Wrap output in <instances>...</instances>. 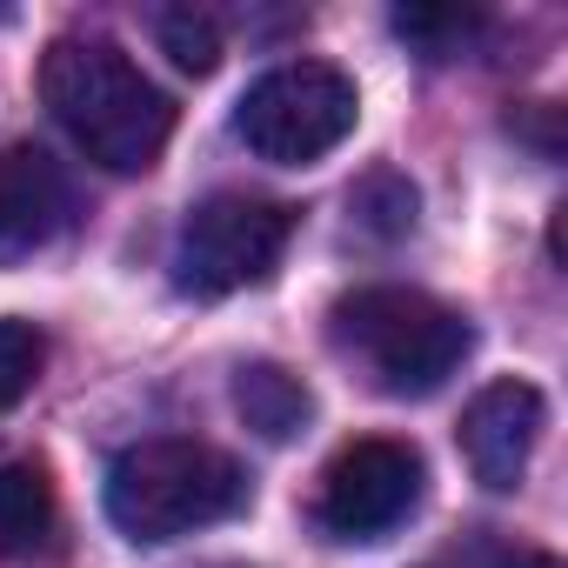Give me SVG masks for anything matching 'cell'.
<instances>
[{"mask_svg": "<svg viewBox=\"0 0 568 568\" xmlns=\"http://www.w3.org/2000/svg\"><path fill=\"white\" fill-rule=\"evenodd\" d=\"M41 101L61 134L108 174H148L174 134V101L108 34H61L41 54Z\"/></svg>", "mask_w": 568, "mask_h": 568, "instance_id": "1", "label": "cell"}, {"mask_svg": "<svg viewBox=\"0 0 568 568\" xmlns=\"http://www.w3.org/2000/svg\"><path fill=\"white\" fill-rule=\"evenodd\" d=\"M247 495H254L247 468L234 455H221L214 442H187V435L134 442L108 468V521L148 548L241 515Z\"/></svg>", "mask_w": 568, "mask_h": 568, "instance_id": "2", "label": "cell"}, {"mask_svg": "<svg viewBox=\"0 0 568 568\" xmlns=\"http://www.w3.org/2000/svg\"><path fill=\"white\" fill-rule=\"evenodd\" d=\"M335 342L388 395H435L462 368L475 328L422 288H362L335 308Z\"/></svg>", "mask_w": 568, "mask_h": 568, "instance_id": "3", "label": "cell"}, {"mask_svg": "<svg viewBox=\"0 0 568 568\" xmlns=\"http://www.w3.org/2000/svg\"><path fill=\"white\" fill-rule=\"evenodd\" d=\"M355 114H362V94L342 68L328 61H288V68H267L241 108H234V134L274 161V168H308L322 154H335L348 134H355Z\"/></svg>", "mask_w": 568, "mask_h": 568, "instance_id": "4", "label": "cell"}, {"mask_svg": "<svg viewBox=\"0 0 568 568\" xmlns=\"http://www.w3.org/2000/svg\"><path fill=\"white\" fill-rule=\"evenodd\" d=\"M288 234H295V214L281 207V201H261V194H214V201H201V207L181 221V241H174V288L194 295V302L241 295V288H254V281L274 274Z\"/></svg>", "mask_w": 568, "mask_h": 568, "instance_id": "5", "label": "cell"}, {"mask_svg": "<svg viewBox=\"0 0 568 568\" xmlns=\"http://www.w3.org/2000/svg\"><path fill=\"white\" fill-rule=\"evenodd\" d=\"M422 481H428V468H422V455H415L408 442H395V435H362V442H348V448L328 462L315 515H322V528H328L335 541H382L388 528H402V521L415 515Z\"/></svg>", "mask_w": 568, "mask_h": 568, "instance_id": "6", "label": "cell"}, {"mask_svg": "<svg viewBox=\"0 0 568 568\" xmlns=\"http://www.w3.org/2000/svg\"><path fill=\"white\" fill-rule=\"evenodd\" d=\"M535 435H541V388H528V382H488L462 408V455H468L475 481L495 495H508L521 481Z\"/></svg>", "mask_w": 568, "mask_h": 568, "instance_id": "7", "label": "cell"}, {"mask_svg": "<svg viewBox=\"0 0 568 568\" xmlns=\"http://www.w3.org/2000/svg\"><path fill=\"white\" fill-rule=\"evenodd\" d=\"M68 227V174L48 148H0V261H21Z\"/></svg>", "mask_w": 568, "mask_h": 568, "instance_id": "8", "label": "cell"}, {"mask_svg": "<svg viewBox=\"0 0 568 568\" xmlns=\"http://www.w3.org/2000/svg\"><path fill=\"white\" fill-rule=\"evenodd\" d=\"M234 408H241V422H247L254 435H267V442L302 435V422L315 415L308 388L281 368V362H247V368L234 375Z\"/></svg>", "mask_w": 568, "mask_h": 568, "instance_id": "9", "label": "cell"}, {"mask_svg": "<svg viewBox=\"0 0 568 568\" xmlns=\"http://www.w3.org/2000/svg\"><path fill=\"white\" fill-rule=\"evenodd\" d=\"M54 535V481L34 462L0 468V555H34Z\"/></svg>", "mask_w": 568, "mask_h": 568, "instance_id": "10", "label": "cell"}, {"mask_svg": "<svg viewBox=\"0 0 568 568\" xmlns=\"http://www.w3.org/2000/svg\"><path fill=\"white\" fill-rule=\"evenodd\" d=\"M41 362H48V342L34 322H0V415H8L34 382H41Z\"/></svg>", "mask_w": 568, "mask_h": 568, "instance_id": "11", "label": "cell"}, {"mask_svg": "<svg viewBox=\"0 0 568 568\" xmlns=\"http://www.w3.org/2000/svg\"><path fill=\"white\" fill-rule=\"evenodd\" d=\"M161 48L174 54L181 74H214V61H221V28H214V14L181 8V14H161Z\"/></svg>", "mask_w": 568, "mask_h": 568, "instance_id": "12", "label": "cell"}, {"mask_svg": "<svg viewBox=\"0 0 568 568\" xmlns=\"http://www.w3.org/2000/svg\"><path fill=\"white\" fill-rule=\"evenodd\" d=\"M521 568H555V561H521Z\"/></svg>", "mask_w": 568, "mask_h": 568, "instance_id": "13", "label": "cell"}]
</instances>
